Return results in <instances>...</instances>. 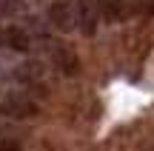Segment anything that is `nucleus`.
Masks as SVG:
<instances>
[{
	"mask_svg": "<svg viewBox=\"0 0 154 151\" xmlns=\"http://www.w3.org/2000/svg\"><path fill=\"white\" fill-rule=\"evenodd\" d=\"M49 20L60 34H69L72 29H77V3L74 0H51Z\"/></svg>",
	"mask_w": 154,
	"mask_h": 151,
	"instance_id": "nucleus-2",
	"label": "nucleus"
},
{
	"mask_svg": "<svg viewBox=\"0 0 154 151\" xmlns=\"http://www.w3.org/2000/svg\"><path fill=\"white\" fill-rule=\"evenodd\" d=\"M40 106L34 103V97L29 94H20V91H11L0 100V114L3 117H11V120H29V117H37Z\"/></svg>",
	"mask_w": 154,
	"mask_h": 151,
	"instance_id": "nucleus-1",
	"label": "nucleus"
},
{
	"mask_svg": "<svg viewBox=\"0 0 154 151\" xmlns=\"http://www.w3.org/2000/svg\"><path fill=\"white\" fill-rule=\"evenodd\" d=\"M77 3V29L86 37H91L100 26V6L97 0H74Z\"/></svg>",
	"mask_w": 154,
	"mask_h": 151,
	"instance_id": "nucleus-3",
	"label": "nucleus"
},
{
	"mask_svg": "<svg viewBox=\"0 0 154 151\" xmlns=\"http://www.w3.org/2000/svg\"><path fill=\"white\" fill-rule=\"evenodd\" d=\"M100 6V20L123 23L128 17V0H97Z\"/></svg>",
	"mask_w": 154,
	"mask_h": 151,
	"instance_id": "nucleus-4",
	"label": "nucleus"
},
{
	"mask_svg": "<svg viewBox=\"0 0 154 151\" xmlns=\"http://www.w3.org/2000/svg\"><path fill=\"white\" fill-rule=\"evenodd\" d=\"M0 151H20L14 143H0Z\"/></svg>",
	"mask_w": 154,
	"mask_h": 151,
	"instance_id": "nucleus-8",
	"label": "nucleus"
},
{
	"mask_svg": "<svg viewBox=\"0 0 154 151\" xmlns=\"http://www.w3.org/2000/svg\"><path fill=\"white\" fill-rule=\"evenodd\" d=\"M51 54H54V63H57V68H60L63 74H77V57L72 54V49H66V46H60V43H51Z\"/></svg>",
	"mask_w": 154,
	"mask_h": 151,
	"instance_id": "nucleus-6",
	"label": "nucleus"
},
{
	"mask_svg": "<svg viewBox=\"0 0 154 151\" xmlns=\"http://www.w3.org/2000/svg\"><path fill=\"white\" fill-rule=\"evenodd\" d=\"M3 46H9V49H14V51H29L32 49V34H29L26 29L9 26V29H3Z\"/></svg>",
	"mask_w": 154,
	"mask_h": 151,
	"instance_id": "nucleus-5",
	"label": "nucleus"
},
{
	"mask_svg": "<svg viewBox=\"0 0 154 151\" xmlns=\"http://www.w3.org/2000/svg\"><path fill=\"white\" fill-rule=\"evenodd\" d=\"M40 74H43V71H40L37 63H23V66H17V77L26 80V83H37Z\"/></svg>",
	"mask_w": 154,
	"mask_h": 151,
	"instance_id": "nucleus-7",
	"label": "nucleus"
}]
</instances>
